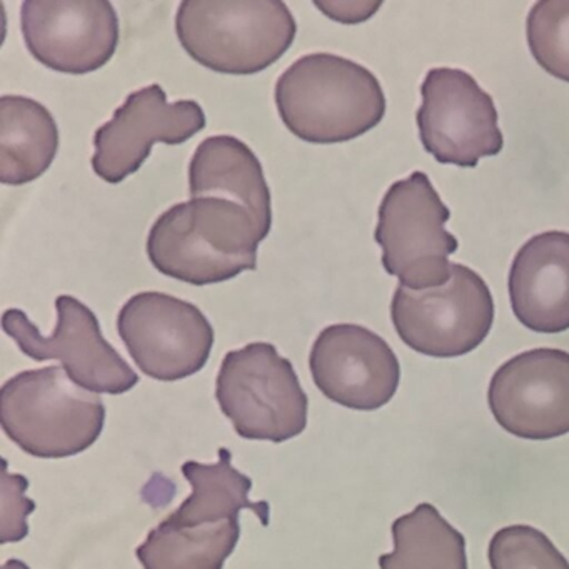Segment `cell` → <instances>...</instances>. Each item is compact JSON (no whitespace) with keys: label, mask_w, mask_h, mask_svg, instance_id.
I'll use <instances>...</instances> for the list:
<instances>
[{"label":"cell","mask_w":569,"mask_h":569,"mask_svg":"<svg viewBox=\"0 0 569 569\" xmlns=\"http://www.w3.org/2000/svg\"><path fill=\"white\" fill-rule=\"evenodd\" d=\"M512 312L541 335L569 329V234L542 232L529 239L512 261L508 279Z\"/></svg>","instance_id":"cell-15"},{"label":"cell","mask_w":569,"mask_h":569,"mask_svg":"<svg viewBox=\"0 0 569 569\" xmlns=\"http://www.w3.org/2000/svg\"><path fill=\"white\" fill-rule=\"evenodd\" d=\"M2 569H29V566L19 561V559H9V561L2 566Z\"/></svg>","instance_id":"cell-25"},{"label":"cell","mask_w":569,"mask_h":569,"mask_svg":"<svg viewBox=\"0 0 569 569\" xmlns=\"http://www.w3.org/2000/svg\"><path fill=\"white\" fill-rule=\"evenodd\" d=\"M21 31L36 61L74 76L104 68L121 36L108 0H26Z\"/></svg>","instance_id":"cell-11"},{"label":"cell","mask_w":569,"mask_h":569,"mask_svg":"<svg viewBox=\"0 0 569 569\" xmlns=\"http://www.w3.org/2000/svg\"><path fill=\"white\" fill-rule=\"evenodd\" d=\"M231 459V451L221 448L216 465L184 462L182 475L191 485L192 495L166 521L182 528H198L239 519L242 509H251L262 525L268 526L271 512L268 502L249 499L251 478L238 471Z\"/></svg>","instance_id":"cell-18"},{"label":"cell","mask_w":569,"mask_h":569,"mask_svg":"<svg viewBox=\"0 0 569 569\" xmlns=\"http://www.w3.org/2000/svg\"><path fill=\"white\" fill-rule=\"evenodd\" d=\"M276 106L286 128L311 144H339L375 129L386 114L376 76L341 56L298 59L276 82Z\"/></svg>","instance_id":"cell-2"},{"label":"cell","mask_w":569,"mask_h":569,"mask_svg":"<svg viewBox=\"0 0 569 569\" xmlns=\"http://www.w3.org/2000/svg\"><path fill=\"white\" fill-rule=\"evenodd\" d=\"M98 392L76 385L61 366L19 372L0 391V422L34 458L61 459L91 448L104 429Z\"/></svg>","instance_id":"cell-4"},{"label":"cell","mask_w":569,"mask_h":569,"mask_svg":"<svg viewBox=\"0 0 569 569\" xmlns=\"http://www.w3.org/2000/svg\"><path fill=\"white\" fill-rule=\"evenodd\" d=\"M315 6L329 19L345 22V24H355L371 18L381 8V2L372 4V2H355V0H316Z\"/></svg>","instance_id":"cell-24"},{"label":"cell","mask_w":569,"mask_h":569,"mask_svg":"<svg viewBox=\"0 0 569 569\" xmlns=\"http://www.w3.org/2000/svg\"><path fill=\"white\" fill-rule=\"evenodd\" d=\"M59 151V129L46 106L24 96L0 99V182L22 186L41 178Z\"/></svg>","instance_id":"cell-17"},{"label":"cell","mask_w":569,"mask_h":569,"mask_svg":"<svg viewBox=\"0 0 569 569\" xmlns=\"http://www.w3.org/2000/svg\"><path fill=\"white\" fill-rule=\"evenodd\" d=\"M264 239L244 206L204 196L162 212L149 232L146 251L161 274L208 286L254 271L258 246Z\"/></svg>","instance_id":"cell-1"},{"label":"cell","mask_w":569,"mask_h":569,"mask_svg":"<svg viewBox=\"0 0 569 569\" xmlns=\"http://www.w3.org/2000/svg\"><path fill=\"white\" fill-rule=\"evenodd\" d=\"M492 416L509 435L532 441L569 432V352L531 349L506 361L488 391Z\"/></svg>","instance_id":"cell-12"},{"label":"cell","mask_w":569,"mask_h":569,"mask_svg":"<svg viewBox=\"0 0 569 569\" xmlns=\"http://www.w3.org/2000/svg\"><path fill=\"white\" fill-rule=\"evenodd\" d=\"M216 399L244 439L284 442L308 426V396L291 361L269 342H251L224 356Z\"/></svg>","instance_id":"cell-5"},{"label":"cell","mask_w":569,"mask_h":569,"mask_svg":"<svg viewBox=\"0 0 569 569\" xmlns=\"http://www.w3.org/2000/svg\"><path fill=\"white\" fill-rule=\"evenodd\" d=\"M419 139L441 164L476 168L479 159L498 156L505 141L498 111L488 92L468 72L431 69L421 86Z\"/></svg>","instance_id":"cell-10"},{"label":"cell","mask_w":569,"mask_h":569,"mask_svg":"<svg viewBox=\"0 0 569 569\" xmlns=\"http://www.w3.org/2000/svg\"><path fill=\"white\" fill-rule=\"evenodd\" d=\"M241 536L239 519L182 528L162 521L139 546L144 569H222Z\"/></svg>","instance_id":"cell-20"},{"label":"cell","mask_w":569,"mask_h":569,"mask_svg":"<svg viewBox=\"0 0 569 569\" xmlns=\"http://www.w3.org/2000/svg\"><path fill=\"white\" fill-rule=\"evenodd\" d=\"M298 26L279 0H184L176 34L184 51L221 74L251 76L291 48Z\"/></svg>","instance_id":"cell-3"},{"label":"cell","mask_w":569,"mask_h":569,"mask_svg":"<svg viewBox=\"0 0 569 569\" xmlns=\"http://www.w3.org/2000/svg\"><path fill=\"white\" fill-rule=\"evenodd\" d=\"M319 391L349 409L375 411L398 391L401 366L388 342L358 325L322 329L309 355Z\"/></svg>","instance_id":"cell-14"},{"label":"cell","mask_w":569,"mask_h":569,"mask_svg":"<svg viewBox=\"0 0 569 569\" xmlns=\"http://www.w3.org/2000/svg\"><path fill=\"white\" fill-rule=\"evenodd\" d=\"M206 128V114L196 101L168 104L161 86L128 96L114 118L96 131L92 169L109 184L136 174L151 156L154 142L179 146Z\"/></svg>","instance_id":"cell-13"},{"label":"cell","mask_w":569,"mask_h":569,"mask_svg":"<svg viewBox=\"0 0 569 569\" xmlns=\"http://www.w3.org/2000/svg\"><path fill=\"white\" fill-rule=\"evenodd\" d=\"M375 239L386 272L411 291L441 288L452 276L458 239L445 229L451 212L425 172L395 182L379 206Z\"/></svg>","instance_id":"cell-6"},{"label":"cell","mask_w":569,"mask_h":569,"mask_svg":"<svg viewBox=\"0 0 569 569\" xmlns=\"http://www.w3.org/2000/svg\"><path fill=\"white\" fill-rule=\"evenodd\" d=\"M58 326L44 336L21 309H8L2 329L34 361L58 359L69 378L91 392L124 395L139 382L134 369L106 341L98 316L79 299H56Z\"/></svg>","instance_id":"cell-8"},{"label":"cell","mask_w":569,"mask_h":569,"mask_svg":"<svg viewBox=\"0 0 569 569\" xmlns=\"http://www.w3.org/2000/svg\"><path fill=\"white\" fill-rule=\"evenodd\" d=\"M118 331L138 368L158 381L201 371L214 346V329L201 309L164 292L132 296L119 311Z\"/></svg>","instance_id":"cell-9"},{"label":"cell","mask_w":569,"mask_h":569,"mask_svg":"<svg viewBox=\"0 0 569 569\" xmlns=\"http://www.w3.org/2000/svg\"><path fill=\"white\" fill-rule=\"evenodd\" d=\"M192 198L218 196L244 206L264 238L272 228L271 192L258 156L232 136H214L199 144L189 164Z\"/></svg>","instance_id":"cell-16"},{"label":"cell","mask_w":569,"mask_h":569,"mask_svg":"<svg viewBox=\"0 0 569 569\" xmlns=\"http://www.w3.org/2000/svg\"><path fill=\"white\" fill-rule=\"evenodd\" d=\"M491 569H569L568 559L545 532L532 526H506L488 549Z\"/></svg>","instance_id":"cell-22"},{"label":"cell","mask_w":569,"mask_h":569,"mask_svg":"<svg viewBox=\"0 0 569 569\" xmlns=\"http://www.w3.org/2000/svg\"><path fill=\"white\" fill-rule=\"evenodd\" d=\"M29 481L22 475H9L4 459L2 472V545L19 542L29 535L28 516L36 502L26 496Z\"/></svg>","instance_id":"cell-23"},{"label":"cell","mask_w":569,"mask_h":569,"mask_svg":"<svg viewBox=\"0 0 569 569\" xmlns=\"http://www.w3.org/2000/svg\"><path fill=\"white\" fill-rule=\"evenodd\" d=\"M529 51L556 79L569 82V0H541L526 22Z\"/></svg>","instance_id":"cell-21"},{"label":"cell","mask_w":569,"mask_h":569,"mask_svg":"<svg viewBox=\"0 0 569 569\" xmlns=\"http://www.w3.org/2000/svg\"><path fill=\"white\" fill-rule=\"evenodd\" d=\"M391 529L395 551L379 558V568L468 569L465 536L429 502L396 519Z\"/></svg>","instance_id":"cell-19"},{"label":"cell","mask_w":569,"mask_h":569,"mask_svg":"<svg viewBox=\"0 0 569 569\" xmlns=\"http://www.w3.org/2000/svg\"><path fill=\"white\" fill-rule=\"evenodd\" d=\"M391 318L401 341L416 352L458 358L488 338L495 301L481 276L452 262L451 279L441 288L411 291L399 284Z\"/></svg>","instance_id":"cell-7"}]
</instances>
